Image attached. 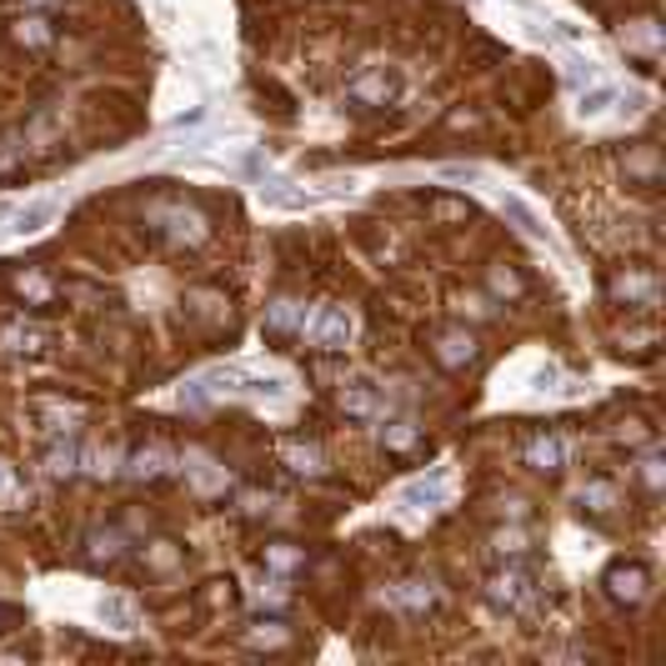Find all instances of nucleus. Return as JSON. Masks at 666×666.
<instances>
[{"mask_svg": "<svg viewBox=\"0 0 666 666\" xmlns=\"http://www.w3.org/2000/svg\"><path fill=\"white\" fill-rule=\"evenodd\" d=\"M141 226L161 246H171V251H191V246H201L206 236H211L206 211L191 201H181V196H156V201L141 211Z\"/></svg>", "mask_w": 666, "mask_h": 666, "instance_id": "nucleus-1", "label": "nucleus"}, {"mask_svg": "<svg viewBox=\"0 0 666 666\" xmlns=\"http://www.w3.org/2000/svg\"><path fill=\"white\" fill-rule=\"evenodd\" d=\"M486 602H491L496 612H506V616H531L536 606H541V586H536L531 571L506 566V571H496L491 581H486Z\"/></svg>", "mask_w": 666, "mask_h": 666, "instance_id": "nucleus-2", "label": "nucleus"}, {"mask_svg": "<svg viewBox=\"0 0 666 666\" xmlns=\"http://www.w3.org/2000/svg\"><path fill=\"white\" fill-rule=\"evenodd\" d=\"M396 71H386V66H361V71L346 76V101L356 106V111H381V106L396 101Z\"/></svg>", "mask_w": 666, "mask_h": 666, "instance_id": "nucleus-3", "label": "nucleus"}, {"mask_svg": "<svg viewBox=\"0 0 666 666\" xmlns=\"http://www.w3.org/2000/svg\"><path fill=\"white\" fill-rule=\"evenodd\" d=\"M426 346H431V361L441 371H471L481 361V346H476V336L466 326H436Z\"/></svg>", "mask_w": 666, "mask_h": 666, "instance_id": "nucleus-4", "label": "nucleus"}, {"mask_svg": "<svg viewBox=\"0 0 666 666\" xmlns=\"http://www.w3.org/2000/svg\"><path fill=\"white\" fill-rule=\"evenodd\" d=\"M612 296L636 306V311H652L656 296H662V281H656L652 266H622V271L612 276Z\"/></svg>", "mask_w": 666, "mask_h": 666, "instance_id": "nucleus-5", "label": "nucleus"}, {"mask_svg": "<svg viewBox=\"0 0 666 666\" xmlns=\"http://www.w3.org/2000/svg\"><path fill=\"white\" fill-rule=\"evenodd\" d=\"M602 586H606L612 602L636 606V602H646V592H652V571H646L642 561H616V566H606Z\"/></svg>", "mask_w": 666, "mask_h": 666, "instance_id": "nucleus-6", "label": "nucleus"}, {"mask_svg": "<svg viewBox=\"0 0 666 666\" xmlns=\"http://www.w3.org/2000/svg\"><path fill=\"white\" fill-rule=\"evenodd\" d=\"M181 311L191 326H231V301H226L216 286H196L181 296Z\"/></svg>", "mask_w": 666, "mask_h": 666, "instance_id": "nucleus-7", "label": "nucleus"}, {"mask_svg": "<svg viewBox=\"0 0 666 666\" xmlns=\"http://www.w3.org/2000/svg\"><path fill=\"white\" fill-rule=\"evenodd\" d=\"M266 336H271V341H296V336H306V301L301 296H276V301L266 306Z\"/></svg>", "mask_w": 666, "mask_h": 666, "instance_id": "nucleus-8", "label": "nucleus"}, {"mask_svg": "<svg viewBox=\"0 0 666 666\" xmlns=\"http://www.w3.org/2000/svg\"><path fill=\"white\" fill-rule=\"evenodd\" d=\"M446 496H451V471H441V466L431 476H416V481L401 486L406 511H436V506H446Z\"/></svg>", "mask_w": 666, "mask_h": 666, "instance_id": "nucleus-9", "label": "nucleus"}, {"mask_svg": "<svg viewBox=\"0 0 666 666\" xmlns=\"http://www.w3.org/2000/svg\"><path fill=\"white\" fill-rule=\"evenodd\" d=\"M386 602L401 616H426L436 606V581L431 576H406V581H396L391 592H386Z\"/></svg>", "mask_w": 666, "mask_h": 666, "instance_id": "nucleus-10", "label": "nucleus"}, {"mask_svg": "<svg viewBox=\"0 0 666 666\" xmlns=\"http://www.w3.org/2000/svg\"><path fill=\"white\" fill-rule=\"evenodd\" d=\"M346 341H351V311L346 306H326L311 326V346L316 351H346Z\"/></svg>", "mask_w": 666, "mask_h": 666, "instance_id": "nucleus-11", "label": "nucleus"}, {"mask_svg": "<svg viewBox=\"0 0 666 666\" xmlns=\"http://www.w3.org/2000/svg\"><path fill=\"white\" fill-rule=\"evenodd\" d=\"M521 456H526V466H531V471L556 476L566 466V441H561V436H551V431H536V436H526Z\"/></svg>", "mask_w": 666, "mask_h": 666, "instance_id": "nucleus-12", "label": "nucleus"}, {"mask_svg": "<svg viewBox=\"0 0 666 666\" xmlns=\"http://www.w3.org/2000/svg\"><path fill=\"white\" fill-rule=\"evenodd\" d=\"M0 346L11 356H41L46 346H51V331L36 321H6L0 326Z\"/></svg>", "mask_w": 666, "mask_h": 666, "instance_id": "nucleus-13", "label": "nucleus"}, {"mask_svg": "<svg viewBox=\"0 0 666 666\" xmlns=\"http://www.w3.org/2000/svg\"><path fill=\"white\" fill-rule=\"evenodd\" d=\"M336 406H341V416H351V421H371V416H381V396H376L371 381H341Z\"/></svg>", "mask_w": 666, "mask_h": 666, "instance_id": "nucleus-14", "label": "nucleus"}, {"mask_svg": "<svg viewBox=\"0 0 666 666\" xmlns=\"http://www.w3.org/2000/svg\"><path fill=\"white\" fill-rule=\"evenodd\" d=\"M171 466H176L171 446H166V441H151V446H141V451H136L131 461H126V471H131L136 481H161V476L171 471Z\"/></svg>", "mask_w": 666, "mask_h": 666, "instance_id": "nucleus-15", "label": "nucleus"}, {"mask_svg": "<svg viewBox=\"0 0 666 666\" xmlns=\"http://www.w3.org/2000/svg\"><path fill=\"white\" fill-rule=\"evenodd\" d=\"M281 461L291 466L296 476H326V456L316 441H301V436H286L281 441Z\"/></svg>", "mask_w": 666, "mask_h": 666, "instance_id": "nucleus-16", "label": "nucleus"}, {"mask_svg": "<svg viewBox=\"0 0 666 666\" xmlns=\"http://www.w3.org/2000/svg\"><path fill=\"white\" fill-rule=\"evenodd\" d=\"M11 41L21 46V51H51L56 46V31L46 26V16H21V21H11Z\"/></svg>", "mask_w": 666, "mask_h": 666, "instance_id": "nucleus-17", "label": "nucleus"}, {"mask_svg": "<svg viewBox=\"0 0 666 666\" xmlns=\"http://www.w3.org/2000/svg\"><path fill=\"white\" fill-rule=\"evenodd\" d=\"M51 216H56V201H51V196H41V201H31V206H16L6 231H11V236H36V231L51 226Z\"/></svg>", "mask_w": 666, "mask_h": 666, "instance_id": "nucleus-18", "label": "nucleus"}, {"mask_svg": "<svg viewBox=\"0 0 666 666\" xmlns=\"http://www.w3.org/2000/svg\"><path fill=\"white\" fill-rule=\"evenodd\" d=\"M261 561H266V571L291 576V571H301V566H306V546H296V541H266Z\"/></svg>", "mask_w": 666, "mask_h": 666, "instance_id": "nucleus-19", "label": "nucleus"}, {"mask_svg": "<svg viewBox=\"0 0 666 666\" xmlns=\"http://www.w3.org/2000/svg\"><path fill=\"white\" fill-rule=\"evenodd\" d=\"M622 41L632 46V51H642L646 61H656V51H662V26H656V16H646V21H632L622 31Z\"/></svg>", "mask_w": 666, "mask_h": 666, "instance_id": "nucleus-20", "label": "nucleus"}, {"mask_svg": "<svg viewBox=\"0 0 666 666\" xmlns=\"http://www.w3.org/2000/svg\"><path fill=\"white\" fill-rule=\"evenodd\" d=\"M381 446H386L391 456L421 451V426H416V421H391V426H381Z\"/></svg>", "mask_w": 666, "mask_h": 666, "instance_id": "nucleus-21", "label": "nucleus"}, {"mask_svg": "<svg viewBox=\"0 0 666 666\" xmlns=\"http://www.w3.org/2000/svg\"><path fill=\"white\" fill-rule=\"evenodd\" d=\"M6 281H11V291H16V296H26V301H31V306H46V301H51V296H56V286L46 281L41 271H11V276H6Z\"/></svg>", "mask_w": 666, "mask_h": 666, "instance_id": "nucleus-22", "label": "nucleus"}, {"mask_svg": "<svg viewBox=\"0 0 666 666\" xmlns=\"http://www.w3.org/2000/svg\"><path fill=\"white\" fill-rule=\"evenodd\" d=\"M581 511H592V516L616 511V486L606 481V476H592V481L581 486Z\"/></svg>", "mask_w": 666, "mask_h": 666, "instance_id": "nucleus-23", "label": "nucleus"}, {"mask_svg": "<svg viewBox=\"0 0 666 666\" xmlns=\"http://www.w3.org/2000/svg\"><path fill=\"white\" fill-rule=\"evenodd\" d=\"M36 411H41V421L51 436L76 431V421H81V411H76V406H61V401H46V406H36Z\"/></svg>", "mask_w": 666, "mask_h": 666, "instance_id": "nucleus-24", "label": "nucleus"}, {"mask_svg": "<svg viewBox=\"0 0 666 666\" xmlns=\"http://www.w3.org/2000/svg\"><path fill=\"white\" fill-rule=\"evenodd\" d=\"M76 466H81V451H76L71 441H56L51 451H46V471L51 476H71Z\"/></svg>", "mask_w": 666, "mask_h": 666, "instance_id": "nucleus-25", "label": "nucleus"}, {"mask_svg": "<svg viewBox=\"0 0 666 666\" xmlns=\"http://www.w3.org/2000/svg\"><path fill=\"white\" fill-rule=\"evenodd\" d=\"M26 161V141L21 136H0V181H11Z\"/></svg>", "mask_w": 666, "mask_h": 666, "instance_id": "nucleus-26", "label": "nucleus"}, {"mask_svg": "<svg viewBox=\"0 0 666 666\" xmlns=\"http://www.w3.org/2000/svg\"><path fill=\"white\" fill-rule=\"evenodd\" d=\"M121 546H126V541H121L116 531H96V536H91V561H96V566H101V561H106V566L121 561Z\"/></svg>", "mask_w": 666, "mask_h": 666, "instance_id": "nucleus-27", "label": "nucleus"}, {"mask_svg": "<svg viewBox=\"0 0 666 666\" xmlns=\"http://www.w3.org/2000/svg\"><path fill=\"white\" fill-rule=\"evenodd\" d=\"M246 642L261 646V652H271V646H281V642H286V626H281V622H256L251 632H246Z\"/></svg>", "mask_w": 666, "mask_h": 666, "instance_id": "nucleus-28", "label": "nucleus"}, {"mask_svg": "<svg viewBox=\"0 0 666 666\" xmlns=\"http://www.w3.org/2000/svg\"><path fill=\"white\" fill-rule=\"evenodd\" d=\"M81 466H86L91 476H111V471H116V451H111V446H91V451L81 456Z\"/></svg>", "mask_w": 666, "mask_h": 666, "instance_id": "nucleus-29", "label": "nucleus"}, {"mask_svg": "<svg viewBox=\"0 0 666 666\" xmlns=\"http://www.w3.org/2000/svg\"><path fill=\"white\" fill-rule=\"evenodd\" d=\"M261 196L271 206H306V191H286V181H261Z\"/></svg>", "mask_w": 666, "mask_h": 666, "instance_id": "nucleus-30", "label": "nucleus"}, {"mask_svg": "<svg viewBox=\"0 0 666 666\" xmlns=\"http://www.w3.org/2000/svg\"><path fill=\"white\" fill-rule=\"evenodd\" d=\"M491 291H496V296H521L526 281H521L516 271H506V266H491Z\"/></svg>", "mask_w": 666, "mask_h": 666, "instance_id": "nucleus-31", "label": "nucleus"}, {"mask_svg": "<svg viewBox=\"0 0 666 666\" xmlns=\"http://www.w3.org/2000/svg\"><path fill=\"white\" fill-rule=\"evenodd\" d=\"M426 206H431L441 221H466V216H471V206H466V201H451V196H431Z\"/></svg>", "mask_w": 666, "mask_h": 666, "instance_id": "nucleus-32", "label": "nucleus"}, {"mask_svg": "<svg viewBox=\"0 0 666 666\" xmlns=\"http://www.w3.org/2000/svg\"><path fill=\"white\" fill-rule=\"evenodd\" d=\"M612 101H616L612 86H592V96H581V116H602Z\"/></svg>", "mask_w": 666, "mask_h": 666, "instance_id": "nucleus-33", "label": "nucleus"}, {"mask_svg": "<svg viewBox=\"0 0 666 666\" xmlns=\"http://www.w3.org/2000/svg\"><path fill=\"white\" fill-rule=\"evenodd\" d=\"M636 476H642V486H646V491H662V481H666V466L656 461V456H646V461L636 466Z\"/></svg>", "mask_w": 666, "mask_h": 666, "instance_id": "nucleus-34", "label": "nucleus"}, {"mask_svg": "<svg viewBox=\"0 0 666 666\" xmlns=\"http://www.w3.org/2000/svg\"><path fill=\"white\" fill-rule=\"evenodd\" d=\"M506 216H511V221H516V226H521V231H526V236H546V231H541V226H536V216H531V211H526V206H521V201H506Z\"/></svg>", "mask_w": 666, "mask_h": 666, "instance_id": "nucleus-35", "label": "nucleus"}, {"mask_svg": "<svg viewBox=\"0 0 666 666\" xmlns=\"http://www.w3.org/2000/svg\"><path fill=\"white\" fill-rule=\"evenodd\" d=\"M206 606H231L236 602V592H231V581H211V592L201 596Z\"/></svg>", "mask_w": 666, "mask_h": 666, "instance_id": "nucleus-36", "label": "nucleus"}, {"mask_svg": "<svg viewBox=\"0 0 666 666\" xmlns=\"http://www.w3.org/2000/svg\"><path fill=\"white\" fill-rule=\"evenodd\" d=\"M106 616L121 622V626H131V606H126V602H106Z\"/></svg>", "mask_w": 666, "mask_h": 666, "instance_id": "nucleus-37", "label": "nucleus"}, {"mask_svg": "<svg viewBox=\"0 0 666 666\" xmlns=\"http://www.w3.org/2000/svg\"><path fill=\"white\" fill-rule=\"evenodd\" d=\"M21 622V612H16V606H0V632H6V626H16Z\"/></svg>", "mask_w": 666, "mask_h": 666, "instance_id": "nucleus-38", "label": "nucleus"}, {"mask_svg": "<svg viewBox=\"0 0 666 666\" xmlns=\"http://www.w3.org/2000/svg\"><path fill=\"white\" fill-rule=\"evenodd\" d=\"M26 6H36V11H51V6H66V0H26Z\"/></svg>", "mask_w": 666, "mask_h": 666, "instance_id": "nucleus-39", "label": "nucleus"}, {"mask_svg": "<svg viewBox=\"0 0 666 666\" xmlns=\"http://www.w3.org/2000/svg\"><path fill=\"white\" fill-rule=\"evenodd\" d=\"M0 486H6V471H0Z\"/></svg>", "mask_w": 666, "mask_h": 666, "instance_id": "nucleus-40", "label": "nucleus"}]
</instances>
